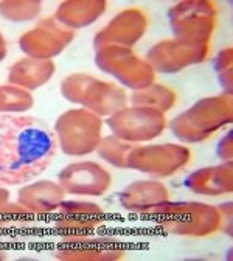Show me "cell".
I'll list each match as a JSON object with an SVG mask.
<instances>
[{"mask_svg":"<svg viewBox=\"0 0 233 261\" xmlns=\"http://www.w3.org/2000/svg\"><path fill=\"white\" fill-rule=\"evenodd\" d=\"M151 215L162 216V225L171 233L204 237L215 233L222 221L218 208L197 202H163L151 212Z\"/></svg>","mask_w":233,"mask_h":261,"instance_id":"obj_5","label":"cell"},{"mask_svg":"<svg viewBox=\"0 0 233 261\" xmlns=\"http://www.w3.org/2000/svg\"><path fill=\"white\" fill-rule=\"evenodd\" d=\"M58 210L62 215H75V216H96L101 215L103 210L98 208L95 204H87V202H61Z\"/></svg>","mask_w":233,"mask_h":261,"instance_id":"obj_24","label":"cell"},{"mask_svg":"<svg viewBox=\"0 0 233 261\" xmlns=\"http://www.w3.org/2000/svg\"><path fill=\"white\" fill-rule=\"evenodd\" d=\"M8 199H10V194L5 188L0 187V212H2V208L8 204Z\"/></svg>","mask_w":233,"mask_h":261,"instance_id":"obj_26","label":"cell"},{"mask_svg":"<svg viewBox=\"0 0 233 261\" xmlns=\"http://www.w3.org/2000/svg\"><path fill=\"white\" fill-rule=\"evenodd\" d=\"M35 100L28 90L17 86H0V114H16L28 111Z\"/></svg>","mask_w":233,"mask_h":261,"instance_id":"obj_20","label":"cell"},{"mask_svg":"<svg viewBox=\"0 0 233 261\" xmlns=\"http://www.w3.org/2000/svg\"><path fill=\"white\" fill-rule=\"evenodd\" d=\"M118 201L123 208L137 212V213H151L154 208L168 201V190L160 182H136L129 185L118 194Z\"/></svg>","mask_w":233,"mask_h":261,"instance_id":"obj_14","label":"cell"},{"mask_svg":"<svg viewBox=\"0 0 233 261\" xmlns=\"http://www.w3.org/2000/svg\"><path fill=\"white\" fill-rule=\"evenodd\" d=\"M41 2H2L0 4V14L7 20L23 22L33 20L41 11Z\"/></svg>","mask_w":233,"mask_h":261,"instance_id":"obj_22","label":"cell"},{"mask_svg":"<svg viewBox=\"0 0 233 261\" xmlns=\"http://www.w3.org/2000/svg\"><path fill=\"white\" fill-rule=\"evenodd\" d=\"M115 137L127 143H140L159 137L166 126L162 111L152 108H124L108 118Z\"/></svg>","mask_w":233,"mask_h":261,"instance_id":"obj_8","label":"cell"},{"mask_svg":"<svg viewBox=\"0 0 233 261\" xmlns=\"http://www.w3.org/2000/svg\"><path fill=\"white\" fill-rule=\"evenodd\" d=\"M173 31L188 45H209L216 22V5L210 2H184L170 11Z\"/></svg>","mask_w":233,"mask_h":261,"instance_id":"obj_7","label":"cell"},{"mask_svg":"<svg viewBox=\"0 0 233 261\" xmlns=\"http://www.w3.org/2000/svg\"><path fill=\"white\" fill-rule=\"evenodd\" d=\"M218 154L222 160H230L231 159V133H228L219 143L218 146Z\"/></svg>","mask_w":233,"mask_h":261,"instance_id":"obj_25","label":"cell"},{"mask_svg":"<svg viewBox=\"0 0 233 261\" xmlns=\"http://www.w3.org/2000/svg\"><path fill=\"white\" fill-rule=\"evenodd\" d=\"M64 190L59 184L50 180H41L23 187L19 191L17 204L27 208L30 213H50L55 212L64 198Z\"/></svg>","mask_w":233,"mask_h":261,"instance_id":"obj_15","label":"cell"},{"mask_svg":"<svg viewBox=\"0 0 233 261\" xmlns=\"http://www.w3.org/2000/svg\"><path fill=\"white\" fill-rule=\"evenodd\" d=\"M106 2H64L58 7L55 19L69 28H81L93 23L106 10Z\"/></svg>","mask_w":233,"mask_h":261,"instance_id":"obj_18","label":"cell"},{"mask_svg":"<svg viewBox=\"0 0 233 261\" xmlns=\"http://www.w3.org/2000/svg\"><path fill=\"white\" fill-rule=\"evenodd\" d=\"M55 73V64L51 61H41L23 58L11 65L8 81L11 86L33 90L44 86Z\"/></svg>","mask_w":233,"mask_h":261,"instance_id":"obj_16","label":"cell"},{"mask_svg":"<svg viewBox=\"0 0 233 261\" xmlns=\"http://www.w3.org/2000/svg\"><path fill=\"white\" fill-rule=\"evenodd\" d=\"M191 159L188 148L180 145L134 146L127 157V168L154 176H170L185 167Z\"/></svg>","mask_w":233,"mask_h":261,"instance_id":"obj_9","label":"cell"},{"mask_svg":"<svg viewBox=\"0 0 233 261\" xmlns=\"http://www.w3.org/2000/svg\"><path fill=\"white\" fill-rule=\"evenodd\" d=\"M209 55V45H188L180 41H165L148 51V64L156 70L173 73L188 64L201 62Z\"/></svg>","mask_w":233,"mask_h":261,"instance_id":"obj_13","label":"cell"},{"mask_svg":"<svg viewBox=\"0 0 233 261\" xmlns=\"http://www.w3.org/2000/svg\"><path fill=\"white\" fill-rule=\"evenodd\" d=\"M61 92L69 101L84 106V109L98 117H111L124 109L127 103L123 89L84 73H75L65 78L61 84Z\"/></svg>","mask_w":233,"mask_h":261,"instance_id":"obj_3","label":"cell"},{"mask_svg":"<svg viewBox=\"0 0 233 261\" xmlns=\"http://www.w3.org/2000/svg\"><path fill=\"white\" fill-rule=\"evenodd\" d=\"M136 145H131L127 142L120 140L118 137H106L101 140L98 146V154L101 155L106 162L117 168H127V157Z\"/></svg>","mask_w":233,"mask_h":261,"instance_id":"obj_21","label":"cell"},{"mask_svg":"<svg viewBox=\"0 0 233 261\" xmlns=\"http://www.w3.org/2000/svg\"><path fill=\"white\" fill-rule=\"evenodd\" d=\"M73 36L75 33L72 30L61 25L55 17H48L41 20L36 28L22 35L19 45L28 58L50 61L70 44Z\"/></svg>","mask_w":233,"mask_h":261,"instance_id":"obj_10","label":"cell"},{"mask_svg":"<svg viewBox=\"0 0 233 261\" xmlns=\"http://www.w3.org/2000/svg\"><path fill=\"white\" fill-rule=\"evenodd\" d=\"M230 121L231 95H222L196 103L171 123V129L182 142H202Z\"/></svg>","mask_w":233,"mask_h":261,"instance_id":"obj_2","label":"cell"},{"mask_svg":"<svg viewBox=\"0 0 233 261\" xmlns=\"http://www.w3.org/2000/svg\"><path fill=\"white\" fill-rule=\"evenodd\" d=\"M96 65L121 84L142 90L154 83V69L126 47L108 45L96 50Z\"/></svg>","mask_w":233,"mask_h":261,"instance_id":"obj_6","label":"cell"},{"mask_svg":"<svg viewBox=\"0 0 233 261\" xmlns=\"http://www.w3.org/2000/svg\"><path fill=\"white\" fill-rule=\"evenodd\" d=\"M56 151L55 133L39 118L0 114V187L35 180L50 168Z\"/></svg>","mask_w":233,"mask_h":261,"instance_id":"obj_1","label":"cell"},{"mask_svg":"<svg viewBox=\"0 0 233 261\" xmlns=\"http://www.w3.org/2000/svg\"><path fill=\"white\" fill-rule=\"evenodd\" d=\"M101 118L87 109L64 112L55 123L58 146L67 155L90 154L101 143Z\"/></svg>","mask_w":233,"mask_h":261,"instance_id":"obj_4","label":"cell"},{"mask_svg":"<svg viewBox=\"0 0 233 261\" xmlns=\"http://www.w3.org/2000/svg\"><path fill=\"white\" fill-rule=\"evenodd\" d=\"M146 16L139 8H127L115 16L112 22L108 23L95 36V48H103L108 45L132 47L146 30Z\"/></svg>","mask_w":233,"mask_h":261,"instance_id":"obj_12","label":"cell"},{"mask_svg":"<svg viewBox=\"0 0 233 261\" xmlns=\"http://www.w3.org/2000/svg\"><path fill=\"white\" fill-rule=\"evenodd\" d=\"M7 55V45H5V39L2 36V33H0V61H2Z\"/></svg>","mask_w":233,"mask_h":261,"instance_id":"obj_27","label":"cell"},{"mask_svg":"<svg viewBox=\"0 0 233 261\" xmlns=\"http://www.w3.org/2000/svg\"><path fill=\"white\" fill-rule=\"evenodd\" d=\"M111 184V173L95 162L72 163L59 173V185L70 194L101 196L109 190Z\"/></svg>","mask_w":233,"mask_h":261,"instance_id":"obj_11","label":"cell"},{"mask_svg":"<svg viewBox=\"0 0 233 261\" xmlns=\"http://www.w3.org/2000/svg\"><path fill=\"white\" fill-rule=\"evenodd\" d=\"M96 241H89V246L90 249H75V250H59L56 252V258L59 259H117V258H121V252H117V250H112V252H108V250H95L92 246L95 244Z\"/></svg>","mask_w":233,"mask_h":261,"instance_id":"obj_23","label":"cell"},{"mask_svg":"<svg viewBox=\"0 0 233 261\" xmlns=\"http://www.w3.org/2000/svg\"><path fill=\"white\" fill-rule=\"evenodd\" d=\"M134 106L152 108L157 111H168L176 103V92L165 86H148L142 90H136L131 96Z\"/></svg>","mask_w":233,"mask_h":261,"instance_id":"obj_19","label":"cell"},{"mask_svg":"<svg viewBox=\"0 0 233 261\" xmlns=\"http://www.w3.org/2000/svg\"><path fill=\"white\" fill-rule=\"evenodd\" d=\"M185 187L197 194L218 196L231 193V163L225 165L204 168L188 176Z\"/></svg>","mask_w":233,"mask_h":261,"instance_id":"obj_17","label":"cell"}]
</instances>
